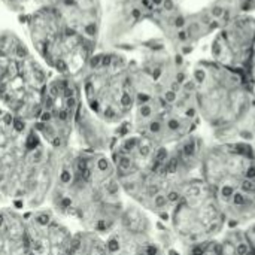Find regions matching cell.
<instances>
[{
  "label": "cell",
  "mask_w": 255,
  "mask_h": 255,
  "mask_svg": "<svg viewBox=\"0 0 255 255\" xmlns=\"http://www.w3.org/2000/svg\"><path fill=\"white\" fill-rule=\"evenodd\" d=\"M85 31H87V34H90V36H94V34H96V25H94V24H91V25H87Z\"/></svg>",
  "instance_id": "9"
},
{
  "label": "cell",
  "mask_w": 255,
  "mask_h": 255,
  "mask_svg": "<svg viewBox=\"0 0 255 255\" xmlns=\"http://www.w3.org/2000/svg\"><path fill=\"white\" fill-rule=\"evenodd\" d=\"M75 103H76V102H75V99H69V100H67V106H69V108H73V106H75Z\"/></svg>",
  "instance_id": "14"
},
{
  "label": "cell",
  "mask_w": 255,
  "mask_h": 255,
  "mask_svg": "<svg viewBox=\"0 0 255 255\" xmlns=\"http://www.w3.org/2000/svg\"><path fill=\"white\" fill-rule=\"evenodd\" d=\"M250 142L255 149V106L250 117Z\"/></svg>",
  "instance_id": "6"
},
{
  "label": "cell",
  "mask_w": 255,
  "mask_h": 255,
  "mask_svg": "<svg viewBox=\"0 0 255 255\" xmlns=\"http://www.w3.org/2000/svg\"><path fill=\"white\" fill-rule=\"evenodd\" d=\"M64 93H66V96H67V97L73 96V90H70V88H66V91H64Z\"/></svg>",
  "instance_id": "15"
},
{
  "label": "cell",
  "mask_w": 255,
  "mask_h": 255,
  "mask_svg": "<svg viewBox=\"0 0 255 255\" xmlns=\"http://www.w3.org/2000/svg\"><path fill=\"white\" fill-rule=\"evenodd\" d=\"M200 179L220 202L255 185V149L250 142H205Z\"/></svg>",
  "instance_id": "2"
},
{
  "label": "cell",
  "mask_w": 255,
  "mask_h": 255,
  "mask_svg": "<svg viewBox=\"0 0 255 255\" xmlns=\"http://www.w3.org/2000/svg\"><path fill=\"white\" fill-rule=\"evenodd\" d=\"M55 64H57V69H58L60 72H66V70H67V66H66V63H64L63 60H58Z\"/></svg>",
  "instance_id": "8"
},
{
  "label": "cell",
  "mask_w": 255,
  "mask_h": 255,
  "mask_svg": "<svg viewBox=\"0 0 255 255\" xmlns=\"http://www.w3.org/2000/svg\"><path fill=\"white\" fill-rule=\"evenodd\" d=\"M248 12H255V0H250V7H248Z\"/></svg>",
  "instance_id": "11"
},
{
  "label": "cell",
  "mask_w": 255,
  "mask_h": 255,
  "mask_svg": "<svg viewBox=\"0 0 255 255\" xmlns=\"http://www.w3.org/2000/svg\"><path fill=\"white\" fill-rule=\"evenodd\" d=\"M255 69V48H254V55H253V61H251V66H250V69Z\"/></svg>",
  "instance_id": "16"
},
{
  "label": "cell",
  "mask_w": 255,
  "mask_h": 255,
  "mask_svg": "<svg viewBox=\"0 0 255 255\" xmlns=\"http://www.w3.org/2000/svg\"><path fill=\"white\" fill-rule=\"evenodd\" d=\"M255 48V15L241 12L226 21L211 42L209 58L233 69L248 72Z\"/></svg>",
  "instance_id": "4"
},
{
  "label": "cell",
  "mask_w": 255,
  "mask_h": 255,
  "mask_svg": "<svg viewBox=\"0 0 255 255\" xmlns=\"http://www.w3.org/2000/svg\"><path fill=\"white\" fill-rule=\"evenodd\" d=\"M57 93H58V88H57L55 85H52V87H51V94H52V96H57Z\"/></svg>",
  "instance_id": "13"
},
{
  "label": "cell",
  "mask_w": 255,
  "mask_h": 255,
  "mask_svg": "<svg viewBox=\"0 0 255 255\" xmlns=\"http://www.w3.org/2000/svg\"><path fill=\"white\" fill-rule=\"evenodd\" d=\"M242 233H244V238H245L251 253H253V255H255V221L245 226V227H242Z\"/></svg>",
  "instance_id": "5"
},
{
  "label": "cell",
  "mask_w": 255,
  "mask_h": 255,
  "mask_svg": "<svg viewBox=\"0 0 255 255\" xmlns=\"http://www.w3.org/2000/svg\"><path fill=\"white\" fill-rule=\"evenodd\" d=\"M191 82L200 124L218 142H250L248 121L255 102L247 72L200 58L191 66Z\"/></svg>",
  "instance_id": "1"
},
{
  "label": "cell",
  "mask_w": 255,
  "mask_h": 255,
  "mask_svg": "<svg viewBox=\"0 0 255 255\" xmlns=\"http://www.w3.org/2000/svg\"><path fill=\"white\" fill-rule=\"evenodd\" d=\"M16 54H18L19 57H24V55H25V49L21 48V46H18V48H16Z\"/></svg>",
  "instance_id": "12"
},
{
  "label": "cell",
  "mask_w": 255,
  "mask_h": 255,
  "mask_svg": "<svg viewBox=\"0 0 255 255\" xmlns=\"http://www.w3.org/2000/svg\"><path fill=\"white\" fill-rule=\"evenodd\" d=\"M111 61H112V58H111V57H103V58H102V64H103V66H109V64H111Z\"/></svg>",
  "instance_id": "10"
},
{
  "label": "cell",
  "mask_w": 255,
  "mask_h": 255,
  "mask_svg": "<svg viewBox=\"0 0 255 255\" xmlns=\"http://www.w3.org/2000/svg\"><path fill=\"white\" fill-rule=\"evenodd\" d=\"M169 220L176 236L191 248L220 239L229 229L218 197L202 179L188 185Z\"/></svg>",
  "instance_id": "3"
},
{
  "label": "cell",
  "mask_w": 255,
  "mask_h": 255,
  "mask_svg": "<svg viewBox=\"0 0 255 255\" xmlns=\"http://www.w3.org/2000/svg\"><path fill=\"white\" fill-rule=\"evenodd\" d=\"M102 55H96V57H93L91 58V61H90V64H91V67H96V66H99L100 63H102Z\"/></svg>",
  "instance_id": "7"
}]
</instances>
